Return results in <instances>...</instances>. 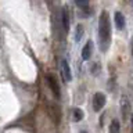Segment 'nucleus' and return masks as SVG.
<instances>
[{
	"mask_svg": "<svg viewBox=\"0 0 133 133\" xmlns=\"http://www.w3.org/2000/svg\"><path fill=\"white\" fill-rule=\"evenodd\" d=\"M98 42H100V50L107 51L111 44V24H110V15L108 11H101L98 18Z\"/></svg>",
	"mask_w": 133,
	"mask_h": 133,
	"instance_id": "f257e3e1",
	"label": "nucleus"
},
{
	"mask_svg": "<svg viewBox=\"0 0 133 133\" xmlns=\"http://www.w3.org/2000/svg\"><path fill=\"white\" fill-rule=\"evenodd\" d=\"M105 101H107L105 94L101 93V91H97L93 97V110L96 112H100L104 108V105H105Z\"/></svg>",
	"mask_w": 133,
	"mask_h": 133,
	"instance_id": "f03ea898",
	"label": "nucleus"
},
{
	"mask_svg": "<svg viewBox=\"0 0 133 133\" xmlns=\"http://www.w3.org/2000/svg\"><path fill=\"white\" fill-rule=\"evenodd\" d=\"M47 83H49L50 89H51V91H53V94L56 96L57 98H60V96H61V91H60V83H58L57 78L54 76L53 74H49V75H47Z\"/></svg>",
	"mask_w": 133,
	"mask_h": 133,
	"instance_id": "7ed1b4c3",
	"label": "nucleus"
},
{
	"mask_svg": "<svg viewBox=\"0 0 133 133\" xmlns=\"http://www.w3.org/2000/svg\"><path fill=\"white\" fill-rule=\"evenodd\" d=\"M61 69H62V76H64V81L65 82H71L72 81V72H71V68H69V64L66 60H62L61 61Z\"/></svg>",
	"mask_w": 133,
	"mask_h": 133,
	"instance_id": "20e7f679",
	"label": "nucleus"
},
{
	"mask_svg": "<svg viewBox=\"0 0 133 133\" xmlns=\"http://www.w3.org/2000/svg\"><path fill=\"white\" fill-rule=\"evenodd\" d=\"M91 53H93V42L89 40L85 46H83V49H82V58L85 61H87L91 57Z\"/></svg>",
	"mask_w": 133,
	"mask_h": 133,
	"instance_id": "39448f33",
	"label": "nucleus"
},
{
	"mask_svg": "<svg viewBox=\"0 0 133 133\" xmlns=\"http://www.w3.org/2000/svg\"><path fill=\"white\" fill-rule=\"evenodd\" d=\"M61 19H62V28H64V31L68 32V31H69V10H68L66 7L62 8Z\"/></svg>",
	"mask_w": 133,
	"mask_h": 133,
	"instance_id": "423d86ee",
	"label": "nucleus"
},
{
	"mask_svg": "<svg viewBox=\"0 0 133 133\" xmlns=\"http://www.w3.org/2000/svg\"><path fill=\"white\" fill-rule=\"evenodd\" d=\"M114 18H115V25H116V28H118V29H123L125 25H126V22H125V17H123L122 12L116 11L115 15H114Z\"/></svg>",
	"mask_w": 133,
	"mask_h": 133,
	"instance_id": "0eeeda50",
	"label": "nucleus"
},
{
	"mask_svg": "<svg viewBox=\"0 0 133 133\" xmlns=\"http://www.w3.org/2000/svg\"><path fill=\"white\" fill-rule=\"evenodd\" d=\"M110 133H119L121 130V123H119V121L118 119H114L112 122L110 123Z\"/></svg>",
	"mask_w": 133,
	"mask_h": 133,
	"instance_id": "6e6552de",
	"label": "nucleus"
},
{
	"mask_svg": "<svg viewBox=\"0 0 133 133\" xmlns=\"http://www.w3.org/2000/svg\"><path fill=\"white\" fill-rule=\"evenodd\" d=\"M83 32H85V28H83V25L78 24L76 28H75V40H76V42L81 40L82 36H83Z\"/></svg>",
	"mask_w": 133,
	"mask_h": 133,
	"instance_id": "1a4fd4ad",
	"label": "nucleus"
},
{
	"mask_svg": "<svg viewBox=\"0 0 133 133\" xmlns=\"http://www.w3.org/2000/svg\"><path fill=\"white\" fill-rule=\"evenodd\" d=\"M83 116H85V114H83V111L81 110V108H75L74 110V121L79 122V121L83 119Z\"/></svg>",
	"mask_w": 133,
	"mask_h": 133,
	"instance_id": "9d476101",
	"label": "nucleus"
},
{
	"mask_svg": "<svg viewBox=\"0 0 133 133\" xmlns=\"http://www.w3.org/2000/svg\"><path fill=\"white\" fill-rule=\"evenodd\" d=\"M75 4H76L78 7H81V8H85V10L89 8V2H76Z\"/></svg>",
	"mask_w": 133,
	"mask_h": 133,
	"instance_id": "9b49d317",
	"label": "nucleus"
},
{
	"mask_svg": "<svg viewBox=\"0 0 133 133\" xmlns=\"http://www.w3.org/2000/svg\"><path fill=\"white\" fill-rule=\"evenodd\" d=\"M132 56H133V46H132Z\"/></svg>",
	"mask_w": 133,
	"mask_h": 133,
	"instance_id": "f8f14e48",
	"label": "nucleus"
},
{
	"mask_svg": "<svg viewBox=\"0 0 133 133\" xmlns=\"http://www.w3.org/2000/svg\"><path fill=\"white\" fill-rule=\"evenodd\" d=\"M81 133H87V132H81Z\"/></svg>",
	"mask_w": 133,
	"mask_h": 133,
	"instance_id": "ddd939ff",
	"label": "nucleus"
}]
</instances>
